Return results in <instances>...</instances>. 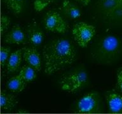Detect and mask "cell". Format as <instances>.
<instances>
[{
  "mask_svg": "<svg viewBox=\"0 0 122 114\" xmlns=\"http://www.w3.org/2000/svg\"><path fill=\"white\" fill-rule=\"evenodd\" d=\"M45 72L51 75L75 62L76 52L69 41L58 38L51 40L43 49Z\"/></svg>",
  "mask_w": 122,
  "mask_h": 114,
  "instance_id": "obj_1",
  "label": "cell"
},
{
  "mask_svg": "<svg viewBox=\"0 0 122 114\" xmlns=\"http://www.w3.org/2000/svg\"><path fill=\"white\" fill-rule=\"evenodd\" d=\"M122 51V42L112 35L104 36L97 43L93 53L94 59L102 63H110L115 60Z\"/></svg>",
  "mask_w": 122,
  "mask_h": 114,
  "instance_id": "obj_2",
  "label": "cell"
},
{
  "mask_svg": "<svg viewBox=\"0 0 122 114\" xmlns=\"http://www.w3.org/2000/svg\"><path fill=\"white\" fill-rule=\"evenodd\" d=\"M95 8L99 17L105 22L122 21V0H97Z\"/></svg>",
  "mask_w": 122,
  "mask_h": 114,
  "instance_id": "obj_3",
  "label": "cell"
},
{
  "mask_svg": "<svg viewBox=\"0 0 122 114\" xmlns=\"http://www.w3.org/2000/svg\"><path fill=\"white\" fill-rule=\"evenodd\" d=\"M87 79V74L85 70L72 71L62 77L61 87L62 90L67 93H77L86 85Z\"/></svg>",
  "mask_w": 122,
  "mask_h": 114,
  "instance_id": "obj_4",
  "label": "cell"
},
{
  "mask_svg": "<svg viewBox=\"0 0 122 114\" xmlns=\"http://www.w3.org/2000/svg\"><path fill=\"white\" fill-rule=\"evenodd\" d=\"M102 101L96 92H90L78 100L76 105L77 112L83 114H95L101 112Z\"/></svg>",
  "mask_w": 122,
  "mask_h": 114,
  "instance_id": "obj_5",
  "label": "cell"
},
{
  "mask_svg": "<svg viewBox=\"0 0 122 114\" xmlns=\"http://www.w3.org/2000/svg\"><path fill=\"white\" fill-rule=\"evenodd\" d=\"M72 34L78 45L85 48L95 36V27L85 22L78 23L72 27Z\"/></svg>",
  "mask_w": 122,
  "mask_h": 114,
  "instance_id": "obj_6",
  "label": "cell"
},
{
  "mask_svg": "<svg viewBox=\"0 0 122 114\" xmlns=\"http://www.w3.org/2000/svg\"><path fill=\"white\" fill-rule=\"evenodd\" d=\"M45 28L50 32L65 33L67 31L69 25L59 13L55 11H48L44 19Z\"/></svg>",
  "mask_w": 122,
  "mask_h": 114,
  "instance_id": "obj_7",
  "label": "cell"
},
{
  "mask_svg": "<svg viewBox=\"0 0 122 114\" xmlns=\"http://www.w3.org/2000/svg\"><path fill=\"white\" fill-rule=\"evenodd\" d=\"M4 43L8 44H25L26 41V34L19 25H15L5 35Z\"/></svg>",
  "mask_w": 122,
  "mask_h": 114,
  "instance_id": "obj_8",
  "label": "cell"
},
{
  "mask_svg": "<svg viewBox=\"0 0 122 114\" xmlns=\"http://www.w3.org/2000/svg\"><path fill=\"white\" fill-rule=\"evenodd\" d=\"M23 59L28 65L40 72L42 68V63L40 53L33 47H27L23 48Z\"/></svg>",
  "mask_w": 122,
  "mask_h": 114,
  "instance_id": "obj_9",
  "label": "cell"
},
{
  "mask_svg": "<svg viewBox=\"0 0 122 114\" xmlns=\"http://www.w3.org/2000/svg\"><path fill=\"white\" fill-rule=\"evenodd\" d=\"M25 34L29 42L32 45H40L43 41V32L36 22H32L27 25Z\"/></svg>",
  "mask_w": 122,
  "mask_h": 114,
  "instance_id": "obj_10",
  "label": "cell"
},
{
  "mask_svg": "<svg viewBox=\"0 0 122 114\" xmlns=\"http://www.w3.org/2000/svg\"><path fill=\"white\" fill-rule=\"evenodd\" d=\"M106 100L111 113H122V95L114 91H107Z\"/></svg>",
  "mask_w": 122,
  "mask_h": 114,
  "instance_id": "obj_11",
  "label": "cell"
},
{
  "mask_svg": "<svg viewBox=\"0 0 122 114\" xmlns=\"http://www.w3.org/2000/svg\"><path fill=\"white\" fill-rule=\"evenodd\" d=\"M16 97L5 91H2L0 97V106L2 112H8L12 110L17 104Z\"/></svg>",
  "mask_w": 122,
  "mask_h": 114,
  "instance_id": "obj_12",
  "label": "cell"
},
{
  "mask_svg": "<svg viewBox=\"0 0 122 114\" xmlns=\"http://www.w3.org/2000/svg\"><path fill=\"white\" fill-rule=\"evenodd\" d=\"M23 59V49L14 51L10 56L6 63V69L9 72L17 71L20 66Z\"/></svg>",
  "mask_w": 122,
  "mask_h": 114,
  "instance_id": "obj_13",
  "label": "cell"
},
{
  "mask_svg": "<svg viewBox=\"0 0 122 114\" xmlns=\"http://www.w3.org/2000/svg\"><path fill=\"white\" fill-rule=\"evenodd\" d=\"M26 85L27 82L19 74L11 77L7 82L8 89L15 93L22 91L26 87Z\"/></svg>",
  "mask_w": 122,
  "mask_h": 114,
  "instance_id": "obj_14",
  "label": "cell"
},
{
  "mask_svg": "<svg viewBox=\"0 0 122 114\" xmlns=\"http://www.w3.org/2000/svg\"><path fill=\"white\" fill-rule=\"evenodd\" d=\"M62 8L64 13L70 19L77 20L81 17V11L79 8L69 0L64 1Z\"/></svg>",
  "mask_w": 122,
  "mask_h": 114,
  "instance_id": "obj_15",
  "label": "cell"
},
{
  "mask_svg": "<svg viewBox=\"0 0 122 114\" xmlns=\"http://www.w3.org/2000/svg\"><path fill=\"white\" fill-rule=\"evenodd\" d=\"M3 1L8 9L17 15L22 13L25 0H3Z\"/></svg>",
  "mask_w": 122,
  "mask_h": 114,
  "instance_id": "obj_16",
  "label": "cell"
},
{
  "mask_svg": "<svg viewBox=\"0 0 122 114\" xmlns=\"http://www.w3.org/2000/svg\"><path fill=\"white\" fill-rule=\"evenodd\" d=\"M19 74L27 82L32 81L36 77V70L28 64L21 67Z\"/></svg>",
  "mask_w": 122,
  "mask_h": 114,
  "instance_id": "obj_17",
  "label": "cell"
},
{
  "mask_svg": "<svg viewBox=\"0 0 122 114\" xmlns=\"http://www.w3.org/2000/svg\"><path fill=\"white\" fill-rule=\"evenodd\" d=\"M11 49L8 47L1 46V53H0V60H1V65L2 67H3L6 65L8 60L10 56Z\"/></svg>",
  "mask_w": 122,
  "mask_h": 114,
  "instance_id": "obj_18",
  "label": "cell"
},
{
  "mask_svg": "<svg viewBox=\"0 0 122 114\" xmlns=\"http://www.w3.org/2000/svg\"><path fill=\"white\" fill-rule=\"evenodd\" d=\"M55 0H34V7L37 11H43L46 7L51 5Z\"/></svg>",
  "mask_w": 122,
  "mask_h": 114,
  "instance_id": "obj_19",
  "label": "cell"
},
{
  "mask_svg": "<svg viewBox=\"0 0 122 114\" xmlns=\"http://www.w3.org/2000/svg\"><path fill=\"white\" fill-rule=\"evenodd\" d=\"M10 25V20L7 16L2 15L1 18V36L6 33Z\"/></svg>",
  "mask_w": 122,
  "mask_h": 114,
  "instance_id": "obj_20",
  "label": "cell"
},
{
  "mask_svg": "<svg viewBox=\"0 0 122 114\" xmlns=\"http://www.w3.org/2000/svg\"><path fill=\"white\" fill-rule=\"evenodd\" d=\"M116 78H117L116 81H117L118 87L122 93V67L120 68L117 72V77Z\"/></svg>",
  "mask_w": 122,
  "mask_h": 114,
  "instance_id": "obj_21",
  "label": "cell"
},
{
  "mask_svg": "<svg viewBox=\"0 0 122 114\" xmlns=\"http://www.w3.org/2000/svg\"><path fill=\"white\" fill-rule=\"evenodd\" d=\"M77 2H79L81 4H82L83 6H87L90 2V0H74Z\"/></svg>",
  "mask_w": 122,
  "mask_h": 114,
  "instance_id": "obj_22",
  "label": "cell"
}]
</instances>
